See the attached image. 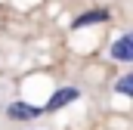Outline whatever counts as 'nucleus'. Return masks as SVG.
<instances>
[{
    "mask_svg": "<svg viewBox=\"0 0 133 130\" xmlns=\"http://www.w3.org/2000/svg\"><path fill=\"white\" fill-rule=\"evenodd\" d=\"M28 130H43V127H28Z\"/></svg>",
    "mask_w": 133,
    "mask_h": 130,
    "instance_id": "obj_6",
    "label": "nucleus"
},
{
    "mask_svg": "<svg viewBox=\"0 0 133 130\" xmlns=\"http://www.w3.org/2000/svg\"><path fill=\"white\" fill-rule=\"evenodd\" d=\"M77 99H81V90L77 87H59V90H53V96L43 102V108H46V115H53V112L71 105V102H77Z\"/></svg>",
    "mask_w": 133,
    "mask_h": 130,
    "instance_id": "obj_3",
    "label": "nucleus"
},
{
    "mask_svg": "<svg viewBox=\"0 0 133 130\" xmlns=\"http://www.w3.org/2000/svg\"><path fill=\"white\" fill-rule=\"evenodd\" d=\"M108 62L115 65H133V28L121 31L108 43Z\"/></svg>",
    "mask_w": 133,
    "mask_h": 130,
    "instance_id": "obj_1",
    "label": "nucleus"
},
{
    "mask_svg": "<svg viewBox=\"0 0 133 130\" xmlns=\"http://www.w3.org/2000/svg\"><path fill=\"white\" fill-rule=\"evenodd\" d=\"M43 115H46L43 105H34V102H25V99H12L6 105V118L9 121H37Z\"/></svg>",
    "mask_w": 133,
    "mask_h": 130,
    "instance_id": "obj_2",
    "label": "nucleus"
},
{
    "mask_svg": "<svg viewBox=\"0 0 133 130\" xmlns=\"http://www.w3.org/2000/svg\"><path fill=\"white\" fill-rule=\"evenodd\" d=\"M118 96H127V99H133V71H127V74H121L118 81H115V87H111Z\"/></svg>",
    "mask_w": 133,
    "mask_h": 130,
    "instance_id": "obj_5",
    "label": "nucleus"
},
{
    "mask_svg": "<svg viewBox=\"0 0 133 130\" xmlns=\"http://www.w3.org/2000/svg\"><path fill=\"white\" fill-rule=\"evenodd\" d=\"M108 19V9H90V12H81L74 22H71V28L77 31V28H87V25H99Z\"/></svg>",
    "mask_w": 133,
    "mask_h": 130,
    "instance_id": "obj_4",
    "label": "nucleus"
}]
</instances>
